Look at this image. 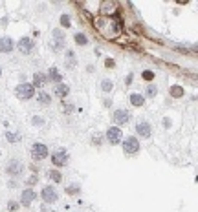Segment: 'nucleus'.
I'll use <instances>...</instances> for the list:
<instances>
[{
  "label": "nucleus",
  "mask_w": 198,
  "mask_h": 212,
  "mask_svg": "<svg viewBox=\"0 0 198 212\" xmlns=\"http://www.w3.org/2000/svg\"><path fill=\"white\" fill-rule=\"evenodd\" d=\"M35 198H37L35 192H33L31 188H26V190L22 192V196H20V201H22V205H29V203H31Z\"/></svg>",
  "instance_id": "obj_11"
},
{
  "label": "nucleus",
  "mask_w": 198,
  "mask_h": 212,
  "mask_svg": "<svg viewBox=\"0 0 198 212\" xmlns=\"http://www.w3.org/2000/svg\"><path fill=\"white\" fill-rule=\"evenodd\" d=\"M50 77H52L53 81H57V84H59V81H61V73H59V71H55V70H50Z\"/></svg>",
  "instance_id": "obj_22"
},
{
  "label": "nucleus",
  "mask_w": 198,
  "mask_h": 212,
  "mask_svg": "<svg viewBox=\"0 0 198 212\" xmlns=\"http://www.w3.org/2000/svg\"><path fill=\"white\" fill-rule=\"evenodd\" d=\"M40 196H42V199L46 201V203H53V201H57V190H55L53 187H44L42 192H40Z\"/></svg>",
  "instance_id": "obj_4"
},
{
  "label": "nucleus",
  "mask_w": 198,
  "mask_h": 212,
  "mask_svg": "<svg viewBox=\"0 0 198 212\" xmlns=\"http://www.w3.org/2000/svg\"><path fill=\"white\" fill-rule=\"evenodd\" d=\"M31 50H33V40H31V39L26 37V39H22V40L19 42V51H20L22 55H28Z\"/></svg>",
  "instance_id": "obj_9"
},
{
  "label": "nucleus",
  "mask_w": 198,
  "mask_h": 212,
  "mask_svg": "<svg viewBox=\"0 0 198 212\" xmlns=\"http://www.w3.org/2000/svg\"><path fill=\"white\" fill-rule=\"evenodd\" d=\"M50 176H52V179H53V181H61V174H59V172H52Z\"/></svg>",
  "instance_id": "obj_25"
},
{
  "label": "nucleus",
  "mask_w": 198,
  "mask_h": 212,
  "mask_svg": "<svg viewBox=\"0 0 198 212\" xmlns=\"http://www.w3.org/2000/svg\"><path fill=\"white\" fill-rule=\"evenodd\" d=\"M53 37H57V39H63V31H61V29H55V31H53Z\"/></svg>",
  "instance_id": "obj_26"
},
{
  "label": "nucleus",
  "mask_w": 198,
  "mask_h": 212,
  "mask_svg": "<svg viewBox=\"0 0 198 212\" xmlns=\"http://www.w3.org/2000/svg\"><path fill=\"white\" fill-rule=\"evenodd\" d=\"M130 121V113L127 110H117L114 112V123L116 125H123V123H129Z\"/></svg>",
  "instance_id": "obj_8"
},
{
  "label": "nucleus",
  "mask_w": 198,
  "mask_h": 212,
  "mask_svg": "<svg viewBox=\"0 0 198 212\" xmlns=\"http://www.w3.org/2000/svg\"><path fill=\"white\" fill-rule=\"evenodd\" d=\"M68 93H70V86H68V84H63V82L55 84V95L64 97V95H68Z\"/></svg>",
  "instance_id": "obj_13"
},
{
  "label": "nucleus",
  "mask_w": 198,
  "mask_h": 212,
  "mask_svg": "<svg viewBox=\"0 0 198 212\" xmlns=\"http://www.w3.org/2000/svg\"><path fill=\"white\" fill-rule=\"evenodd\" d=\"M143 101H145V99H143L140 93H132V95H130V102H132L134 106H141Z\"/></svg>",
  "instance_id": "obj_14"
},
{
  "label": "nucleus",
  "mask_w": 198,
  "mask_h": 212,
  "mask_svg": "<svg viewBox=\"0 0 198 212\" xmlns=\"http://www.w3.org/2000/svg\"><path fill=\"white\" fill-rule=\"evenodd\" d=\"M121 145H123L125 154H136L140 150V143H138V139H136V137H127Z\"/></svg>",
  "instance_id": "obj_3"
},
{
  "label": "nucleus",
  "mask_w": 198,
  "mask_h": 212,
  "mask_svg": "<svg viewBox=\"0 0 198 212\" xmlns=\"http://www.w3.org/2000/svg\"><path fill=\"white\" fill-rule=\"evenodd\" d=\"M61 26H63V27H70V17H68V15H63V17H61Z\"/></svg>",
  "instance_id": "obj_19"
},
{
  "label": "nucleus",
  "mask_w": 198,
  "mask_h": 212,
  "mask_svg": "<svg viewBox=\"0 0 198 212\" xmlns=\"http://www.w3.org/2000/svg\"><path fill=\"white\" fill-rule=\"evenodd\" d=\"M33 123H35V125H42V119L37 117V119H33Z\"/></svg>",
  "instance_id": "obj_31"
},
{
  "label": "nucleus",
  "mask_w": 198,
  "mask_h": 212,
  "mask_svg": "<svg viewBox=\"0 0 198 212\" xmlns=\"http://www.w3.org/2000/svg\"><path fill=\"white\" fill-rule=\"evenodd\" d=\"M101 88H103V92H110V90H112V82L110 81H103Z\"/></svg>",
  "instance_id": "obj_20"
},
{
  "label": "nucleus",
  "mask_w": 198,
  "mask_h": 212,
  "mask_svg": "<svg viewBox=\"0 0 198 212\" xmlns=\"http://www.w3.org/2000/svg\"><path fill=\"white\" fill-rule=\"evenodd\" d=\"M73 39H75V42H77L79 46H86V44H88V37H86V35H83V33H77Z\"/></svg>",
  "instance_id": "obj_17"
},
{
  "label": "nucleus",
  "mask_w": 198,
  "mask_h": 212,
  "mask_svg": "<svg viewBox=\"0 0 198 212\" xmlns=\"http://www.w3.org/2000/svg\"><path fill=\"white\" fill-rule=\"evenodd\" d=\"M7 174L9 176H20L22 172H24V165L20 163V161H11L9 165H7Z\"/></svg>",
  "instance_id": "obj_7"
},
{
  "label": "nucleus",
  "mask_w": 198,
  "mask_h": 212,
  "mask_svg": "<svg viewBox=\"0 0 198 212\" xmlns=\"http://www.w3.org/2000/svg\"><path fill=\"white\" fill-rule=\"evenodd\" d=\"M143 79L145 81H152V79H154V73H152V71H143Z\"/></svg>",
  "instance_id": "obj_23"
},
{
  "label": "nucleus",
  "mask_w": 198,
  "mask_h": 212,
  "mask_svg": "<svg viewBox=\"0 0 198 212\" xmlns=\"http://www.w3.org/2000/svg\"><path fill=\"white\" fill-rule=\"evenodd\" d=\"M39 101H40L42 104H50V101H52V99H50V95H48V93H44V92H42V93H39Z\"/></svg>",
  "instance_id": "obj_18"
},
{
  "label": "nucleus",
  "mask_w": 198,
  "mask_h": 212,
  "mask_svg": "<svg viewBox=\"0 0 198 212\" xmlns=\"http://www.w3.org/2000/svg\"><path fill=\"white\" fill-rule=\"evenodd\" d=\"M136 132H138L140 135H141V137H149V135H150V125L149 123H145V121H140V123L138 125H136Z\"/></svg>",
  "instance_id": "obj_10"
},
{
  "label": "nucleus",
  "mask_w": 198,
  "mask_h": 212,
  "mask_svg": "<svg viewBox=\"0 0 198 212\" xmlns=\"http://www.w3.org/2000/svg\"><path fill=\"white\" fill-rule=\"evenodd\" d=\"M112 7H114V4H110V2H106V4L103 6V13H112V11H110Z\"/></svg>",
  "instance_id": "obj_24"
},
{
  "label": "nucleus",
  "mask_w": 198,
  "mask_h": 212,
  "mask_svg": "<svg viewBox=\"0 0 198 212\" xmlns=\"http://www.w3.org/2000/svg\"><path fill=\"white\" fill-rule=\"evenodd\" d=\"M52 161H53L55 166H64V165L68 163V154H66V150H57V152L53 154V157H52Z\"/></svg>",
  "instance_id": "obj_6"
},
{
  "label": "nucleus",
  "mask_w": 198,
  "mask_h": 212,
  "mask_svg": "<svg viewBox=\"0 0 198 212\" xmlns=\"http://www.w3.org/2000/svg\"><path fill=\"white\" fill-rule=\"evenodd\" d=\"M7 208H9V210H17V208H19V205H17V203H9V205H7Z\"/></svg>",
  "instance_id": "obj_27"
},
{
  "label": "nucleus",
  "mask_w": 198,
  "mask_h": 212,
  "mask_svg": "<svg viewBox=\"0 0 198 212\" xmlns=\"http://www.w3.org/2000/svg\"><path fill=\"white\" fill-rule=\"evenodd\" d=\"M171 95L176 97V99L184 97V88H182V86H173V88H171Z\"/></svg>",
  "instance_id": "obj_15"
},
{
  "label": "nucleus",
  "mask_w": 198,
  "mask_h": 212,
  "mask_svg": "<svg viewBox=\"0 0 198 212\" xmlns=\"http://www.w3.org/2000/svg\"><path fill=\"white\" fill-rule=\"evenodd\" d=\"M147 95H149V97H154V95H156V86H154V84H149V88H147Z\"/></svg>",
  "instance_id": "obj_21"
},
{
  "label": "nucleus",
  "mask_w": 198,
  "mask_h": 212,
  "mask_svg": "<svg viewBox=\"0 0 198 212\" xmlns=\"http://www.w3.org/2000/svg\"><path fill=\"white\" fill-rule=\"evenodd\" d=\"M7 139L9 141H17V135H15V133H7Z\"/></svg>",
  "instance_id": "obj_29"
},
{
  "label": "nucleus",
  "mask_w": 198,
  "mask_h": 212,
  "mask_svg": "<svg viewBox=\"0 0 198 212\" xmlns=\"http://www.w3.org/2000/svg\"><path fill=\"white\" fill-rule=\"evenodd\" d=\"M11 50H13V40L9 37L0 39V51H2V53H9Z\"/></svg>",
  "instance_id": "obj_12"
},
{
  "label": "nucleus",
  "mask_w": 198,
  "mask_h": 212,
  "mask_svg": "<svg viewBox=\"0 0 198 212\" xmlns=\"http://www.w3.org/2000/svg\"><path fill=\"white\" fill-rule=\"evenodd\" d=\"M92 141H94V145H99V143H101V135H99V137H97V135H94Z\"/></svg>",
  "instance_id": "obj_28"
},
{
  "label": "nucleus",
  "mask_w": 198,
  "mask_h": 212,
  "mask_svg": "<svg viewBox=\"0 0 198 212\" xmlns=\"http://www.w3.org/2000/svg\"><path fill=\"white\" fill-rule=\"evenodd\" d=\"M105 64H106V66H108V68H110V66H114V60H112V59H108V60H106V62H105Z\"/></svg>",
  "instance_id": "obj_30"
},
{
  "label": "nucleus",
  "mask_w": 198,
  "mask_h": 212,
  "mask_svg": "<svg viewBox=\"0 0 198 212\" xmlns=\"http://www.w3.org/2000/svg\"><path fill=\"white\" fill-rule=\"evenodd\" d=\"M31 157H33L35 161H42L44 157H48V148H46V145L35 143L33 148H31Z\"/></svg>",
  "instance_id": "obj_2"
},
{
  "label": "nucleus",
  "mask_w": 198,
  "mask_h": 212,
  "mask_svg": "<svg viewBox=\"0 0 198 212\" xmlns=\"http://www.w3.org/2000/svg\"><path fill=\"white\" fill-rule=\"evenodd\" d=\"M121 130L119 128H108V132H106V139H108V143H112V145H119L121 143Z\"/></svg>",
  "instance_id": "obj_5"
},
{
  "label": "nucleus",
  "mask_w": 198,
  "mask_h": 212,
  "mask_svg": "<svg viewBox=\"0 0 198 212\" xmlns=\"http://www.w3.org/2000/svg\"><path fill=\"white\" fill-rule=\"evenodd\" d=\"M33 81H35V86H44L46 84V77H44L42 73H35V77H33Z\"/></svg>",
  "instance_id": "obj_16"
},
{
  "label": "nucleus",
  "mask_w": 198,
  "mask_h": 212,
  "mask_svg": "<svg viewBox=\"0 0 198 212\" xmlns=\"http://www.w3.org/2000/svg\"><path fill=\"white\" fill-rule=\"evenodd\" d=\"M33 93H35L33 84L24 82V84H19V86H17V97H19V99H31Z\"/></svg>",
  "instance_id": "obj_1"
},
{
  "label": "nucleus",
  "mask_w": 198,
  "mask_h": 212,
  "mask_svg": "<svg viewBox=\"0 0 198 212\" xmlns=\"http://www.w3.org/2000/svg\"><path fill=\"white\" fill-rule=\"evenodd\" d=\"M0 75H2V70H0Z\"/></svg>",
  "instance_id": "obj_32"
}]
</instances>
